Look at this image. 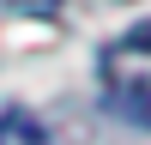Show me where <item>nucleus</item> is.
Wrapping results in <instances>:
<instances>
[{
	"instance_id": "nucleus-1",
	"label": "nucleus",
	"mask_w": 151,
	"mask_h": 145,
	"mask_svg": "<svg viewBox=\"0 0 151 145\" xmlns=\"http://www.w3.org/2000/svg\"><path fill=\"white\" fill-rule=\"evenodd\" d=\"M109 103H115V115L151 127V91H145V85H115V91H109Z\"/></svg>"
},
{
	"instance_id": "nucleus-2",
	"label": "nucleus",
	"mask_w": 151,
	"mask_h": 145,
	"mask_svg": "<svg viewBox=\"0 0 151 145\" xmlns=\"http://www.w3.org/2000/svg\"><path fill=\"white\" fill-rule=\"evenodd\" d=\"M12 12H30V18H55L60 12V0H6Z\"/></svg>"
},
{
	"instance_id": "nucleus-3",
	"label": "nucleus",
	"mask_w": 151,
	"mask_h": 145,
	"mask_svg": "<svg viewBox=\"0 0 151 145\" xmlns=\"http://www.w3.org/2000/svg\"><path fill=\"white\" fill-rule=\"evenodd\" d=\"M127 48H151V18H145V24H133V30H127Z\"/></svg>"
}]
</instances>
